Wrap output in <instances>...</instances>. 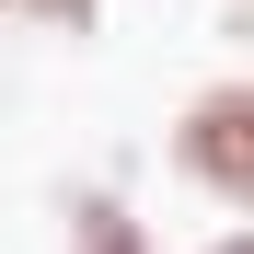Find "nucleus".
I'll return each mask as SVG.
<instances>
[{
    "label": "nucleus",
    "instance_id": "f257e3e1",
    "mask_svg": "<svg viewBox=\"0 0 254 254\" xmlns=\"http://www.w3.org/2000/svg\"><path fill=\"white\" fill-rule=\"evenodd\" d=\"M174 162H185L208 196L254 208V81H220V93H196L174 116Z\"/></svg>",
    "mask_w": 254,
    "mask_h": 254
},
{
    "label": "nucleus",
    "instance_id": "f03ea898",
    "mask_svg": "<svg viewBox=\"0 0 254 254\" xmlns=\"http://www.w3.org/2000/svg\"><path fill=\"white\" fill-rule=\"evenodd\" d=\"M69 254H150V243H139V220H127V208H81Z\"/></svg>",
    "mask_w": 254,
    "mask_h": 254
},
{
    "label": "nucleus",
    "instance_id": "7ed1b4c3",
    "mask_svg": "<svg viewBox=\"0 0 254 254\" xmlns=\"http://www.w3.org/2000/svg\"><path fill=\"white\" fill-rule=\"evenodd\" d=\"M220 254H254V231H231V243H220Z\"/></svg>",
    "mask_w": 254,
    "mask_h": 254
}]
</instances>
